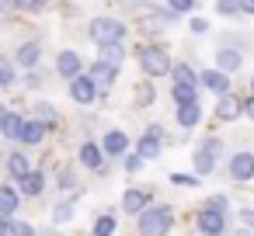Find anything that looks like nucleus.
<instances>
[{
    "instance_id": "nucleus-1",
    "label": "nucleus",
    "mask_w": 254,
    "mask_h": 236,
    "mask_svg": "<svg viewBox=\"0 0 254 236\" xmlns=\"http://www.w3.org/2000/svg\"><path fill=\"white\" fill-rule=\"evenodd\" d=\"M136 63H139V70L146 73V77H167L171 73V52L164 49V46H153V42H146V46H139L136 49Z\"/></svg>"
},
{
    "instance_id": "nucleus-2",
    "label": "nucleus",
    "mask_w": 254,
    "mask_h": 236,
    "mask_svg": "<svg viewBox=\"0 0 254 236\" xmlns=\"http://www.w3.org/2000/svg\"><path fill=\"white\" fill-rule=\"evenodd\" d=\"M171 222H174V215H171L167 205H146L139 212V233L143 236H167Z\"/></svg>"
},
{
    "instance_id": "nucleus-3",
    "label": "nucleus",
    "mask_w": 254,
    "mask_h": 236,
    "mask_svg": "<svg viewBox=\"0 0 254 236\" xmlns=\"http://www.w3.org/2000/svg\"><path fill=\"white\" fill-rule=\"evenodd\" d=\"M87 39L94 46H112V42H122L126 39V21L119 18H94L87 25Z\"/></svg>"
},
{
    "instance_id": "nucleus-4",
    "label": "nucleus",
    "mask_w": 254,
    "mask_h": 236,
    "mask_svg": "<svg viewBox=\"0 0 254 236\" xmlns=\"http://www.w3.org/2000/svg\"><path fill=\"white\" fill-rule=\"evenodd\" d=\"M219 153H223V142H219V139H205V142L195 149V156H191L195 174H198V177L212 174V167H216V156H219Z\"/></svg>"
},
{
    "instance_id": "nucleus-5",
    "label": "nucleus",
    "mask_w": 254,
    "mask_h": 236,
    "mask_svg": "<svg viewBox=\"0 0 254 236\" xmlns=\"http://www.w3.org/2000/svg\"><path fill=\"white\" fill-rule=\"evenodd\" d=\"M56 73L70 84L73 77H80L84 73V59H80V52L77 49H60L56 52Z\"/></svg>"
},
{
    "instance_id": "nucleus-6",
    "label": "nucleus",
    "mask_w": 254,
    "mask_h": 236,
    "mask_svg": "<svg viewBox=\"0 0 254 236\" xmlns=\"http://www.w3.org/2000/svg\"><path fill=\"white\" fill-rule=\"evenodd\" d=\"M98 94H101V91H98V84H94L87 73H80V77L70 80V97H73L77 104H94Z\"/></svg>"
},
{
    "instance_id": "nucleus-7",
    "label": "nucleus",
    "mask_w": 254,
    "mask_h": 236,
    "mask_svg": "<svg viewBox=\"0 0 254 236\" xmlns=\"http://www.w3.org/2000/svg\"><path fill=\"white\" fill-rule=\"evenodd\" d=\"M198 233H205V236H219L223 229H226V212H219V208H212V205H205L202 212H198Z\"/></svg>"
},
{
    "instance_id": "nucleus-8",
    "label": "nucleus",
    "mask_w": 254,
    "mask_h": 236,
    "mask_svg": "<svg viewBox=\"0 0 254 236\" xmlns=\"http://www.w3.org/2000/svg\"><path fill=\"white\" fill-rule=\"evenodd\" d=\"M226 170H230L233 181H254V153H247V149L233 153L230 163H226Z\"/></svg>"
},
{
    "instance_id": "nucleus-9",
    "label": "nucleus",
    "mask_w": 254,
    "mask_h": 236,
    "mask_svg": "<svg viewBox=\"0 0 254 236\" xmlns=\"http://www.w3.org/2000/svg\"><path fill=\"white\" fill-rule=\"evenodd\" d=\"M49 132H53V129H49L42 118L32 115V118H25V125H21V132H18V142H25V146H39Z\"/></svg>"
},
{
    "instance_id": "nucleus-10",
    "label": "nucleus",
    "mask_w": 254,
    "mask_h": 236,
    "mask_svg": "<svg viewBox=\"0 0 254 236\" xmlns=\"http://www.w3.org/2000/svg\"><path fill=\"white\" fill-rule=\"evenodd\" d=\"M198 87H205V91H212L216 97L219 94H230V73H223V70H202L198 73Z\"/></svg>"
},
{
    "instance_id": "nucleus-11",
    "label": "nucleus",
    "mask_w": 254,
    "mask_h": 236,
    "mask_svg": "<svg viewBox=\"0 0 254 236\" xmlns=\"http://www.w3.org/2000/svg\"><path fill=\"white\" fill-rule=\"evenodd\" d=\"M87 77L98 84V91H108L112 84H115V77H119V66H112V63H101V59H94L91 66H87Z\"/></svg>"
},
{
    "instance_id": "nucleus-12",
    "label": "nucleus",
    "mask_w": 254,
    "mask_h": 236,
    "mask_svg": "<svg viewBox=\"0 0 254 236\" xmlns=\"http://www.w3.org/2000/svg\"><path fill=\"white\" fill-rule=\"evenodd\" d=\"M244 115V101L237 97V94H219V101H216V118L219 122H237Z\"/></svg>"
},
{
    "instance_id": "nucleus-13",
    "label": "nucleus",
    "mask_w": 254,
    "mask_h": 236,
    "mask_svg": "<svg viewBox=\"0 0 254 236\" xmlns=\"http://www.w3.org/2000/svg\"><path fill=\"white\" fill-rule=\"evenodd\" d=\"M101 149H105V156H126L129 153V136L122 129H108L105 139H101Z\"/></svg>"
},
{
    "instance_id": "nucleus-14",
    "label": "nucleus",
    "mask_w": 254,
    "mask_h": 236,
    "mask_svg": "<svg viewBox=\"0 0 254 236\" xmlns=\"http://www.w3.org/2000/svg\"><path fill=\"white\" fill-rule=\"evenodd\" d=\"M244 66V56H240V49H233V46H223V49H216V70H223V73H237Z\"/></svg>"
},
{
    "instance_id": "nucleus-15",
    "label": "nucleus",
    "mask_w": 254,
    "mask_h": 236,
    "mask_svg": "<svg viewBox=\"0 0 254 236\" xmlns=\"http://www.w3.org/2000/svg\"><path fill=\"white\" fill-rule=\"evenodd\" d=\"M160 149H164V136H157V132H143L139 136V142H136V153L143 156V160H157L160 156Z\"/></svg>"
},
{
    "instance_id": "nucleus-16",
    "label": "nucleus",
    "mask_w": 254,
    "mask_h": 236,
    "mask_svg": "<svg viewBox=\"0 0 254 236\" xmlns=\"http://www.w3.org/2000/svg\"><path fill=\"white\" fill-rule=\"evenodd\" d=\"M39 59H42V46H39V42H21V46H18V56H14V63H18V66L35 70V66H39Z\"/></svg>"
},
{
    "instance_id": "nucleus-17",
    "label": "nucleus",
    "mask_w": 254,
    "mask_h": 236,
    "mask_svg": "<svg viewBox=\"0 0 254 236\" xmlns=\"http://www.w3.org/2000/svg\"><path fill=\"white\" fill-rule=\"evenodd\" d=\"M146 205H150V194H146V191H139V188H126V194H122V208H126V212L139 215Z\"/></svg>"
},
{
    "instance_id": "nucleus-18",
    "label": "nucleus",
    "mask_w": 254,
    "mask_h": 236,
    "mask_svg": "<svg viewBox=\"0 0 254 236\" xmlns=\"http://www.w3.org/2000/svg\"><path fill=\"white\" fill-rule=\"evenodd\" d=\"M202 122V104L191 101V104H178V125L181 129H195Z\"/></svg>"
},
{
    "instance_id": "nucleus-19",
    "label": "nucleus",
    "mask_w": 254,
    "mask_h": 236,
    "mask_svg": "<svg viewBox=\"0 0 254 236\" xmlns=\"http://www.w3.org/2000/svg\"><path fill=\"white\" fill-rule=\"evenodd\" d=\"M80 163H84L87 170H101V163H105V149H101L98 142H84V146H80Z\"/></svg>"
},
{
    "instance_id": "nucleus-20",
    "label": "nucleus",
    "mask_w": 254,
    "mask_h": 236,
    "mask_svg": "<svg viewBox=\"0 0 254 236\" xmlns=\"http://www.w3.org/2000/svg\"><path fill=\"white\" fill-rule=\"evenodd\" d=\"M42 188H46V174H42V170H28V174L21 177V194L35 198V194H42Z\"/></svg>"
},
{
    "instance_id": "nucleus-21",
    "label": "nucleus",
    "mask_w": 254,
    "mask_h": 236,
    "mask_svg": "<svg viewBox=\"0 0 254 236\" xmlns=\"http://www.w3.org/2000/svg\"><path fill=\"white\" fill-rule=\"evenodd\" d=\"M18 201H21V194L11 184H0V215H14L18 212Z\"/></svg>"
},
{
    "instance_id": "nucleus-22",
    "label": "nucleus",
    "mask_w": 254,
    "mask_h": 236,
    "mask_svg": "<svg viewBox=\"0 0 254 236\" xmlns=\"http://www.w3.org/2000/svg\"><path fill=\"white\" fill-rule=\"evenodd\" d=\"M98 59H101V63H112V66H122V59H126V46H122V42L98 46Z\"/></svg>"
},
{
    "instance_id": "nucleus-23",
    "label": "nucleus",
    "mask_w": 254,
    "mask_h": 236,
    "mask_svg": "<svg viewBox=\"0 0 254 236\" xmlns=\"http://www.w3.org/2000/svg\"><path fill=\"white\" fill-rule=\"evenodd\" d=\"M171 77H174V84H185V87H198V73L188 66V63H174L171 66Z\"/></svg>"
},
{
    "instance_id": "nucleus-24",
    "label": "nucleus",
    "mask_w": 254,
    "mask_h": 236,
    "mask_svg": "<svg viewBox=\"0 0 254 236\" xmlns=\"http://www.w3.org/2000/svg\"><path fill=\"white\" fill-rule=\"evenodd\" d=\"M28 170H32V160H28L25 153H11V156H7V174H11V177L21 181Z\"/></svg>"
},
{
    "instance_id": "nucleus-25",
    "label": "nucleus",
    "mask_w": 254,
    "mask_h": 236,
    "mask_svg": "<svg viewBox=\"0 0 254 236\" xmlns=\"http://www.w3.org/2000/svg\"><path fill=\"white\" fill-rule=\"evenodd\" d=\"M14 84H18V73H14V59L0 56V91H7V87H14Z\"/></svg>"
},
{
    "instance_id": "nucleus-26",
    "label": "nucleus",
    "mask_w": 254,
    "mask_h": 236,
    "mask_svg": "<svg viewBox=\"0 0 254 236\" xmlns=\"http://www.w3.org/2000/svg\"><path fill=\"white\" fill-rule=\"evenodd\" d=\"M171 97H174V104H191V101H198V87L174 84V87H171Z\"/></svg>"
},
{
    "instance_id": "nucleus-27",
    "label": "nucleus",
    "mask_w": 254,
    "mask_h": 236,
    "mask_svg": "<svg viewBox=\"0 0 254 236\" xmlns=\"http://www.w3.org/2000/svg\"><path fill=\"white\" fill-rule=\"evenodd\" d=\"M153 97H157L153 84H150V80H139V84H136V104H139V108H150Z\"/></svg>"
},
{
    "instance_id": "nucleus-28",
    "label": "nucleus",
    "mask_w": 254,
    "mask_h": 236,
    "mask_svg": "<svg viewBox=\"0 0 254 236\" xmlns=\"http://www.w3.org/2000/svg\"><path fill=\"white\" fill-rule=\"evenodd\" d=\"M35 118H42L49 129H56V125H60V115H56V111H53L46 101H35Z\"/></svg>"
},
{
    "instance_id": "nucleus-29",
    "label": "nucleus",
    "mask_w": 254,
    "mask_h": 236,
    "mask_svg": "<svg viewBox=\"0 0 254 236\" xmlns=\"http://www.w3.org/2000/svg\"><path fill=\"white\" fill-rule=\"evenodd\" d=\"M216 14L219 18H237V14H244V7H240V0H216Z\"/></svg>"
},
{
    "instance_id": "nucleus-30",
    "label": "nucleus",
    "mask_w": 254,
    "mask_h": 236,
    "mask_svg": "<svg viewBox=\"0 0 254 236\" xmlns=\"http://www.w3.org/2000/svg\"><path fill=\"white\" fill-rule=\"evenodd\" d=\"M112 233H115V215L105 212V215L94 222V236H112Z\"/></svg>"
},
{
    "instance_id": "nucleus-31",
    "label": "nucleus",
    "mask_w": 254,
    "mask_h": 236,
    "mask_svg": "<svg viewBox=\"0 0 254 236\" xmlns=\"http://www.w3.org/2000/svg\"><path fill=\"white\" fill-rule=\"evenodd\" d=\"M167 7H171L174 14H191V11H195V0H167Z\"/></svg>"
},
{
    "instance_id": "nucleus-32",
    "label": "nucleus",
    "mask_w": 254,
    "mask_h": 236,
    "mask_svg": "<svg viewBox=\"0 0 254 236\" xmlns=\"http://www.w3.org/2000/svg\"><path fill=\"white\" fill-rule=\"evenodd\" d=\"M171 184H178V188H198V174L191 177V174H171Z\"/></svg>"
},
{
    "instance_id": "nucleus-33",
    "label": "nucleus",
    "mask_w": 254,
    "mask_h": 236,
    "mask_svg": "<svg viewBox=\"0 0 254 236\" xmlns=\"http://www.w3.org/2000/svg\"><path fill=\"white\" fill-rule=\"evenodd\" d=\"M73 219V205H56L53 208V222H70Z\"/></svg>"
},
{
    "instance_id": "nucleus-34",
    "label": "nucleus",
    "mask_w": 254,
    "mask_h": 236,
    "mask_svg": "<svg viewBox=\"0 0 254 236\" xmlns=\"http://www.w3.org/2000/svg\"><path fill=\"white\" fill-rule=\"evenodd\" d=\"M139 167H143V156H139V153H132V156H126V170H129V174H136Z\"/></svg>"
},
{
    "instance_id": "nucleus-35",
    "label": "nucleus",
    "mask_w": 254,
    "mask_h": 236,
    "mask_svg": "<svg viewBox=\"0 0 254 236\" xmlns=\"http://www.w3.org/2000/svg\"><path fill=\"white\" fill-rule=\"evenodd\" d=\"M0 236H14V222H11V215H0Z\"/></svg>"
},
{
    "instance_id": "nucleus-36",
    "label": "nucleus",
    "mask_w": 254,
    "mask_h": 236,
    "mask_svg": "<svg viewBox=\"0 0 254 236\" xmlns=\"http://www.w3.org/2000/svg\"><path fill=\"white\" fill-rule=\"evenodd\" d=\"M14 11H21V7H18V0H0V14H4V18L14 14Z\"/></svg>"
},
{
    "instance_id": "nucleus-37",
    "label": "nucleus",
    "mask_w": 254,
    "mask_h": 236,
    "mask_svg": "<svg viewBox=\"0 0 254 236\" xmlns=\"http://www.w3.org/2000/svg\"><path fill=\"white\" fill-rule=\"evenodd\" d=\"M191 32H195V35H205V32H209V21H205V18H191Z\"/></svg>"
},
{
    "instance_id": "nucleus-38",
    "label": "nucleus",
    "mask_w": 254,
    "mask_h": 236,
    "mask_svg": "<svg viewBox=\"0 0 254 236\" xmlns=\"http://www.w3.org/2000/svg\"><path fill=\"white\" fill-rule=\"evenodd\" d=\"M73 184H77L73 170H60V188H73Z\"/></svg>"
},
{
    "instance_id": "nucleus-39",
    "label": "nucleus",
    "mask_w": 254,
    "mask_h": 236,
    "mask_svg": "<svg viewBox=\"0 0 254 236\" xmlns=\"http://www.w3.org/2000/svg\"><path fill=\"white\" fill-rule=\"evenodd\" d=\"M25 84H28V87H42V77H39V66H35V70H28V77H25Z\"/></svg>"
},
{
    "instance_id": "nucleus-40",
    "label": "nucleus",
    "mask_w": 254,
    "mask_h": 236,
    "mask_svg": "<svg viewBox=\"0 0 254 236\" xmlns=\"http://www.w3.org/2000/svg\"><path fill=\"white\" fill-rule=\"evenodd\" d=\"M209 205H212V208H219V212H226V208H230V201H226L223 194H212V198H209Z\"/></svg>"
},
{
    "instance_id": "nucleus-41",
    "label": "nucleus",
    "mask_w": 254,
    "mask_h": 236,
    "mask_svg": "<svg viewBox=\"0 0 254 236\" xmlns=\"http://www.w3.org/2000/svg\"><path fill=\"white\" fill-rule=\"evenodd\" d=\"M14 236H35V229L28 222H14Z\"/></svg>"
},
{
    "instance_id": "nucleus-42",
    "label": "nucleus",
    "mask_w": 254,
    "mask_h": 236,
    "mask_svg": "<svg viewBox=\"0 0 254 236\" xmlns=\"http://www.w3.org/2000/svg\"><path fill=\"white\" fill-rule=\"evenodd\" d=\"M18 7H21V11H39L42 0H18Z\"/></svg>"
},
{
    "instance_id": "nucleus-43",
    "label": "nucleus",
    "mask_w": 254,
    "mask_h": 236,
    "mask_svg": "<svg viewBox=\"0 0 254 236\" xmlns=\"http://www.w3.org/2000/svg\"><path fill=\"white\" fill-rule=\"evenodd\" d=\"M240 219H244V226H254V212H251V208H244Z\"/></svg>"
},
{
    "instance_id": "nucleus-44",
    "label": "nucleus",
    "mask_w": 254,
    "mask_h": 236,
    "mask_svg": "<svg viewBox=\"0 0 254 236\" xmlns=\"http://www.w3.org/2000/svg\"><path fill=\"white\" fill-rule=\"evenodd\" d=\"M244 115L254 122V97H251V101H244Z\"/></svg>"
},
{
    "instance_id": "nucleus-45",
    "label": "nucleus",
    "mask_w": 254,
    "mask_h": 236,
    "mask_svg": "<svg viewBox=\"0 0 254 236\" xmlns=\"http://www.w3.org/2000/svg\"><path fill=\"white\" fill-rule=\"evenodd\" d=\"M240 7H244V14H251V18H254V0H240Z\"/></svg>"
},
{
    "instance_id": "nucleus-46",
    "label": "nucleus",
    "mask_w": 254,
    "mask_h": 236,
    "mask_svg": "<svg viewBox=\"0 0 254 236\" xmlns=\"http://www.w3.org/2000/svg\"><path fill=\"white\" fill-rule=\"evenodd\" d=\"M251 97H254V77H251Z\"/></svg>"
},
{
    "instance_id": "nucleus-47",
    "label": "nucleus",
    "mask_w": 254,
    "mask_h": 236,
    "mask_svg": "<svg viewBox=\"0 0 254 236\" xmlns=\"http://www.w3.org/2000/svg\"><path fill=\"white\" fill-rule=\"evenodd\" d=\"M42 4H53V0H42Z\"/></svg>"
}]
</instances>
